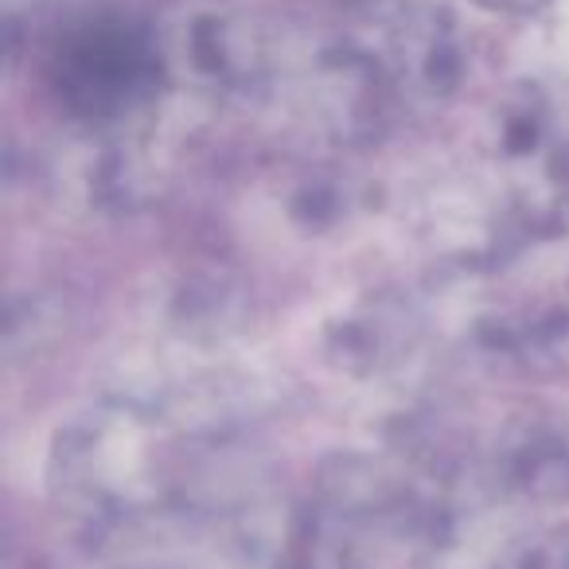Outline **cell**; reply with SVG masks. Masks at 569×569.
<instances>
[{
  "label": "cell",
  "mask_w": 569,
  "mask_h": 569,
  "mask_svg": "<svg viewBox=\"0 0 569 569\" xmlns=\"http://www.w3.org/2000/svg\"><path fill=\"white\" fill-rule=\"evenodd\" d=\"M491 4H507V9H535L542 0H491Z\"/></svg>",
  "instance_id": "6da1fadb"
}]
</instances>
